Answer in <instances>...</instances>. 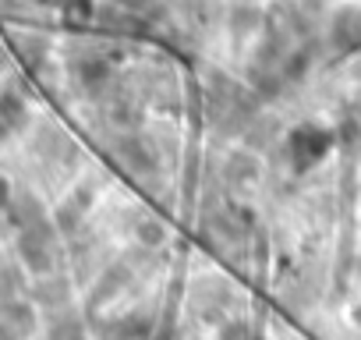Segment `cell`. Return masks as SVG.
Returning a JSON list of instances; mask_svg holds the SVG:
<instances>
[{
	"instance_id": "6da1fadb",
	"label": "cell",
	"mask_w": 361,
	"mask_h": 340,
	"mask_svg": "<svg viewBox=\"0 0 361 340\" xmlns=\"http://www.w3.org/2000/svg\"><path fill=\"white\" fill-rule=\"evenodd\" d=\"M336 145V135L329 128H319V124H298L287 138V152H290V163L294 170H312L319 166L329 149Z\"/></svg>"
},
{
	"instance_id": "7a4b0ae2",
	"label": "cell",
	"mask_w": 361,
	"mask_h": 340,
	"mask_svg": "<svg viewBox=\"0 0 361 340\" xmlns=\"http://www.w3.org/2000/svg\"><path fill=\"white\" fill-rule=\"evenodd\" d=\"M333 43L340 50L361 47V8H340L333 15Z\"/></svg>"
},
{
	"instance_id": "3957f363",
	"label": "cell",
	"mask_w": 361,
	"mask_h": 340,
	"mask_svg": "<svg viewBox=\"0 0 361 340\" xmlns=\"http://www.w3.org/2000/svg\"><path fill=\"white\" fill-rule=\"evenodd\" d=\"M220 340H248V333H245V326H241V322H231V326L220 333Z\"/></svg>"
},
{
	"instance_id": "277c9868",
	"label": "cell",
	"mask_w": 361,
	"mask_h": 340,
	"mask_svg": "<svg viewBox=\"0 0 361 340\" xmlns=\"http://www.w3.org/2000/svg\"><path fill=\"white\" fill-rule=\"evenodd\" d=\"M11 206V185L4 181V178H0V213H4Z\"/></svg>"
},
{
	"instance_id": "8992f818",
	"label": "cell",
	"mask_w": 361,
	"mask_h": 340,
	"mask_svg": "<svg viewBox=\"0 0 361 340\" xmlns=\"http://www.w3.org/2000/svg\"><path fill=\"white\" fill-rule=\"evenodd\" d=\"M245 4H252V0H245Z\"/></svg>"
},
{
	"instance_id": "5b68a950",
	"label": "cell",
	"mask_w": 361,
	"mask_h": 340,
	"mask_svg": "<svg viewBox=\"0 0 361 340\" xmlns=\"http://www.w3.org/2000/svg\"><path fill=\"white\" fill-rule=\"evenodd\" d=\"M354 322H357V326H361V308H354Z\"/></svg>"
}]
</instances>
